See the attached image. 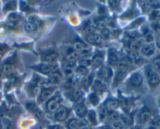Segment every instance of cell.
I'll list each match as a JSON object with an SVG mask.
<instances>
[{"mask_svg": "<svg viewBox=\"0 0 160 129\" xmlns=\"http://www.w3.org/2000/svg\"><path fill=\"white\" fill-rule=\"evenodd\" d=\"M145 72H146V76H147L148 83L149 84L151 87H156L160 83L159 77L158 76L157 73L155 72L154 68L152 66H148L145 68Z\"/></svg>", "mask_w": 160, "mask_h": 129, "instance_id": "obj_1", "label": "cell"}, {"mask_svg": "<svg viewBox=\"0 0 160 129\" xmlns=\"http://www.w3.org/2000/svg\"><path fill=\"white\" fill-rule=\"evenodd\" d=\"M70 111L67 108L60 107L55 113V119L58 121H63L68 117Z\"/></svg>", "mask_w": 160, "mask_h": 129, "instance_id": "obj_2", "label": "cell"}, {"mask_svg": "<svg viewBox=\"0 0 160 129\" xmlns=\"http://www.w3.org/2000/svg\"><path fill=\"white\" fill-rule=\"evenodd\" d=\"M39 70L41 72H42L44 74H54L56 73L58 68L57 66L52 64H42L39 66Z\"/></svg>", "mask_w": 160, "mask_h": 129, "instance_id": "obj_3", "label": "cell"}, {"mask_svg": "<svg viewBox=\"0 0 160 129\" xmlns=\"http://www.w3.org/2000/svg\"><path fill=\"white\" fill-rule=\"evenodd\" d=\"M97 76L100 80H107L112 76V70L108 67H101L97 72Z\"/></svg>", "mask_w": 160, "mask_h": 129, "instance_id": "obj_4", "label": "cell"}, {"mask_svg": "<svg viewBox=\"0 0 160 129\" xmlns=\"http://www.w3.org/2000/svg\"><path fill=\"white\" fill-rule=\"evenodd\" d=\"M108 61L110 66H117L120 59H119V56H118L117 51H116L115 49L111 48L109 50V55H108Z\"/></svg>", "mask_w": 160, "mask_h": 129, "instance_id": "obj_5", "label": "cell"}, {"mask_svg": "<svg viewBox=\"0 0 160 129\" xmlns=\"http://www.w3.org/2000/svg\"><path fill=\"white\" fill-rule=\"evenodd\" d=\"M60 107V104L55 98H52L48 100L47 104H46V109L50 113H56V110Z\"/></svg>", "mask_w": 160, "mask_h": 129, "instance_id": "obj_6", "label": "cell"}, {"mask_svg": "<svg viewBox=\"0 0 160 129\" xmlns=\"http://www.w3.org/2000/svg\"><path fill=\"white\" fill-rule=\"evenodd\" d=\"M143 78L139 73H134L130 79V85L134 87H139L142 84Z\"/></svg>", "mask_w": 160, "mask_h": 129, "instance_id": "obj_7", "label": "cell"}, {"mask_svg": "<svg viewBox=\"0 0 160 129\" xmlns=\"http://www.w3.org/2000/svg\"><path fill=\"white\" fill-rule=\"evenodd\" d=\"M127 59L128 61H130L131 63L138 64L141 61V58L135 51H127Z\"/></svg>", "mask_w": 160, "mask_h": 129, "instance_id": "obj_8", "label": "cell"}, {"mask_svg": "<svg viewBox=\"0 0 160 129\" xmlns=\"http://www.w3.org/2000/svg\"><path fill=\"white\" fill-rule=\"evenodd\" d=\"M86 40L89 44L93 45H98L102 43V38H101L100 35L95 34L88 35L87 37H86Z\"/></svg>", "mask_w": 160, "mask_h": 129, "instance_id": "obj_9", "label": "cell"}, {"mask_svg": "<svg viewBox=\"0 0 160 129\" xmlns=\"http://www.w3.org/2000/svg\"><path fill=\"white\" fill-rule=\"evenodd\" d=\"M119 104H120V103H119L117 99H109L105 102L104 106L109 111V110H115L116 109H117L118 107H119Z\"/></svg>", "mask_w": 160, "mask_h": 129, "instance_id": "obj_10", "label": "cell"}, {"mask_svg": "<svg viewBox=\"0 0 160 129\" xmlns=\"http://www.w3.org/2000/svg\"><path fill=\"white\" fill-rule=\"evenodd\" d=\"M139 120L142 123L149 122L152 120V114L149 110H144L139 115Z\"/></svg>", "mask_w": 160, "mask_h": 129, "instance_id": "obj_11", "label": "cell"}, {"mask_svg": "<svg viewBox=\"0 0 160 129\" xmlns=\"http://www.w3.org/2000/svg\"><path fill=\"white\" fill-rule=\"evenodd\" d=\"M141 53L145 56H151L155 53V47L153 45L148 44L141 47Z\"/></svg>", "mask_w": 160, "mask_h": 129, "instance_id": "obj_12", "label": "cell"}, {"mask_svg": "<svg viewBox=\"0 0 160 129\" xmlns=\"http://www.w3.org/2000/svg\"><path fill=\"white\" fill-rule=\"evenodd\" d=\"M92 89H94L95 92H103L105 89V84L103 81L97 79L92 84Z\"/></svg>", "mask_w": 160, "mask_h": 129, "instance_id": "obj_13", "label": "cell"}, {"mask_svg": "<svg viewBox=\"0 0 160 129\" xmlns=\"http://www.w3.org/2000/svg\"><path fill=\"white\" fill-rule=\"evenodd\" d=\"M75 113L77 114V115L80 117H83L87 114V108L84 106V104H78L77 106L75 107Z\"/></svg>", "mask_w": 160, "mask_h": 129, "instance_id": "obj_14", "label": "cell"}, {"mask_svg": "<svg viewBox=\"0 0 160 129\" xmlns=\"http://www.w3.org/2000/svg\"><path fill=\"white\" fill-rule=\"evenodd\" d=\"M73 46L75 51H79V52H81V51H85V50L88 49L87 45H86L85 43H84L83 41H81V40L75 41Z\"/></svg>", "mask_w": 160, "mask_h": 129, "instance_id": "obj_15", "label": "cell"}, {"mask_svg": "<svg viewBox=\"0 0 160 129\" xmlns=\"http://www.w3.org/2000/svg\"><path fill=\"white\" fill-rule=\"evenodd\" d=\"M79 58V54L77 51H71L66 53V61L70 63H74V61Z\"/></svg>", "mask_w": 160, "mask_h": 129, "instance_id": "obj_16", "label": "cell"}, {"mask_svg": "<svg viewBox=\"0 0 160 129\" xmlns=\"http://www.w3.org/2000/svg\"><path fill=\"white\" fill-rule=\"evenodd\" d=\"M52 93H53V89H43L42 91L41 92L39 99H40L41 101H45L52 95Z\"/></svg>", "mask_w": 160, "mask_h": 129, "instance_id": "obj_17", "label": "cell"}, {"mask_svg": "<svg viewBox=\"0 0 160 129\" xmlns=\"http://www.w3.org/2000/svg\"><path fill=\"white\" fill-rule=\"evenodd\" d=\"M103 62V54H102L101 52H98V53L96 54L95 55L93 58H92V63L95 66H100Z\"/></svg>", "mask_w": 160, "mask_h": 129, "instance_id": "obj_18", "label": "cell"}, {"mask_svg": "<svg viewBox=\"0 0 160 129\" xmlns=\"http://www.w3.org/2000/svg\"><path fill=\"white\" fill-rule=\"evenodd\" d=\"M128 47H129L130 51L137 52V51L140 49V48H141V44H140V42H139L138 40H131L129 41V43H128Z\"/></svg>", "mask_w": 160, "mask_h": 129, "instance_id": "obj_19", "label": "cell"}, {"mask_svg": "<svg viewBox=\"0 0 160 129\" xmlns=\"http://www.w3.org/2000/svg\"><path fill=\"white\" fill-rule=\"evenodd\" d=\"M120 120L121 121L122 124L127 125V126H130L132 125V117L129 115V114H123L120 116Z\"/></svg>", "mask_w": 160, "mask_h": 129, "instance_id": "obj_20", "label": "cell"}, {"mask_svg": "<svg viewBox=\"0 0 160 129\" xmlns=\"http://www.w3.org/2000/svg\"><path fill=\"white\" fill-rule=\"evenodd\" d=\"M81 126V121L77 119H72L67 124L68 129H79Z\"/></svg>", "mask_w": 160, "mask_h": 129, "instance_id": "obj_21", "label": "cell"}, {"mask_svg": "<svg viewBox=\"0 0 160 129\" xmlns=\"http://www.w3.org/2000/svg\"><path fill=\"white\" fill-rule=\"evenodd\" d=\"M128 68V61L127 59H121L117 65L118 71H121V72H127V70Z\"/></svg>", "mask_w": 160, "mask_h": 129, "instance_id": "obj_22", "label": "cell"}, {"mask_svg": "<svg viewBox=\"0 0 160 129\" xmlns=\"http://www.w3.org/2000/svg\"><path fill=\"white\" fill-rule=\"evenodd\" d=\"M57 54L55 53V52H50V53L47 54V55H45V61H47L49 64H52L54 63V62L57 60Z\"/></svg>", "mask_w": 160, "mask_h": 129, "instance_id": "obj_23", "label": "cell"}, {"mask_svg": "<svg viewBox=\"0 0 160 129\" xmlns=\"http://www.w3.org/2000/svg\"><path fill=\"white\" fill-rule=\"evenodd\" d=\"M72 99L75 102H80L83 98V93L81 90H74L71 94Z\"/></svg>", "mask_w": 160, "mask_h": 129, "instance_id": "obj_24", "label": "cell"}, {"mask_svg": "<svg viewBox=\"0 0 160 129\" xmlns=\"http://www.w3.org/2000/svg\"><path fill=\"white\" fill-rule=\"evenodd\" d=\"M144 38H145V41L148 43V44L152 43L154 40V35L152 34V32L150 31L148 29H147L144 32Z\"/></svg>", "mask_w": 160, "mask_h": 129, "instance_id": "obj_25", "label": "cell"}, {"mask_svg": "<svg viewBox=\"0 0 160 129\" xmlns=\"http://www.w3.org/2000/svg\"><path fill=\"white\" fill-rule=\"evenodd\" d=\"M95 30H96V28H95V23H88L85 25V27H84V30H85V32L88 34V35L94 34Z\"/></svg>", "mask_w": 160, "mask_h": 129, "instance_id": "obj_26", "label": "cell"}, {"mask_svg": "<svg viewBox=\"0 0 160 129\" xmlns=\"http://www.w3.org/2000/svg\"><path fill=\"white\" fill-rule=\"evenodd\" d=\"M80 60H90L91 61V54H90L89 49H87L85 51L80 52L79 54Z\"/></svg>", "mask_w": 160, "mask_h": 129, "instance_id": "obj_27", "label": "cell"}, {"mask_svg": "<svg viewBox=\"0 0 160 129\" xmlns=\"http://www.w3.org/2000/svg\"><path fill=\"white\" fill-rule=\"evenodd\" d=\"M108 115H109L108 110L105 107V106L101 107L100 109H99V117H100L101 121H103L105 118H106Z\"/></svg>", "mask_w": 160, "mask_h": 129, "instance_id": "obj_28", "label": "cell"}, {"mask_svg": "<svg viewBox=\"0 0 160 129\" xmlns=\"http://www.w3.org/2000/svg\"><path fill=\"white\" fill-rule=\"evenodd\" d=\"M95 28L98 29L99 30H103L104 28H105V20L102 18H99L98 20H96L95 22Z\"/></svg>", "mask_w": 160, "mask_h": 129, "instance_id": "obj_29", "label": "cell"}, {"mask_svg": "<svg viewBox=\"0 0 160 129\" xmlns=\"http://www.w3.org/2000/svg\"><path fill=\"white\" fill-rule=\"evenodd\" d=\"M125 75H126V72H121V71H118L117 70L116 74L115 76V79H114V83H115V84H117V83H120V81L123 79V78L125 76Z\"/></svg>", "mask_w": 160, "mask_h": 129, "instance_id": "obj_30", "label": "cell"}, {"mask_svg": "<svg viewBox=\"0 0 160 129\" xmlns=\"http://www.w3.org/2000/svg\"><path fill=\"white\" fill-rule=\"evenodd\" d=\"M108 120L110 123L114 122V121H117L118 120H120V114L118 113L112 112L111 114L108 115Z\"/></svg>", "mask_w": 160, "mask_h": 129, "instance_id": "obj_31", "label": "cell"}, {"mask_svg": "<svg viewBox=\"0 0 160 129\" xmlns=\"http://www.w3.org/2000/svg\"><path fill=\"white\" fill-rule=\"evenodd\" d=\"M109 128L110 129H124L123 124L120 121H114L109 124Z\"/></svg>", "mask_w": 160, "mask_h": 129, "instance_id": "obj_32", "label": "cell"}, {"mask_svg": "<svg viewBox=\"0 0 160 129\" xmlns=\"http://www.w3.org/2000/svg\"><path fill=\"white\" fill-rule=\"evenodd\" d=\"M153 68L160 74V57L156 58L153 61Z\"/></svg>", "mask_w": 160, "mask_h": 129, "instance_id": "obj_33", "label": "cell"}, {"mask_svg": "<svg viewBox=\"0 0 160 129\" xmlns=\"http://www.w3.org/2000/svg\"><path fill=\"white\" fill-rule=\"evenodd\" d=\"M60 80V78L59 75H57L56 73H54V74H52L51 78L49 79V82L52 84H57Z\"/></svg>", "mask_w": 160, "mask_h": 129, "instance_id": "obj_34", "label": "cell"}, {"mask_svg": "<svg viewBox=\"0 0 160 129\" xmlns=\"http://www.w3.org/2000/svg\"><path fill=\"white\" fill-rule=\"evenodd\" d=\"M77 72L81 76H86L88 73V69L84 66H80L78 68H77Z\"/></svg>", "mask_w": 160, "mask_h": 129, "instance_id": "obj_35", "label": "cell"}, {"mask_svg": "<svg viewBox=\"0 0 160 129\" xmlns=\"http://www.w3.org/2000/svg\"><path fill=\"white\" fill-rule=\"evenodd\" d=\"M36 28V26L34 25V24L31 23V22H28V23L25 24V30L28 32H33Z\"/></svg>", "mask_w": 160, "mask_h": 129, "instance_id": "obj_36", "label": "cell"}, {"mask_svg": "<svg viewBox=\"0 0 160 129\" xmlns=\"http://www.w3.org/2000/svg\"><path fill=\"white\" fill-rule=\"evenodd\" d=\"M88 120L90 121V122L93 124V125H95L96 124V115L95 114L94 111H90L88 113Z\"/></svg>", "mask_w": 160, "mask_h": 129, "instance_id": "obj_37", "label": "cell"}, {"mask_svg": "<svg viewBox=\"0 0 160 129\" xmlns=\"http://www.w3.org/2000/svg\"><path fill=\"white\" fill-rule=\"evenodd\" d=\"M127 35L128 36V37L131 39V40H136V38L138 37V34L135 30H130V31L127 32Z\"/></svg>", "mask_w": 160, "mask_h": 129, "instance_id": "obj_38", "label": "cell"}, {"mask_svg": "<svg viewBox=\"0 0 160 129\" xmlns=\"http://www.w3.org/2000/svg\"><path fill=\"white\" fill-rule=\"evenodd\" d=\"M89 100H90V102L92 103V104H93V105H96L97 103L98 102V98L95 93H92V94L90 95Z\"/></svg>", "mask_w": 160, "mask_h": 129, "instance_id": "obj_39", "label": "cell"}, {"mask_svg": "<svg viewBox=\"0 0 160 129\" xmlns=\"http://www.w3.org/2000/svg\"><path fill=\"white\" fill-rule=\"evenodd\" d=\"M100 33H101V38H102V37H103V38H105V39H106V38H109V30L107 29V28H104L103 30H100Z\"/></svg>", "mask_w": 160, "mask_h": 129, "instance_id": "obj_40", "label": "cell"}, {"mask_svg": "<svg viewBox=\"0 0 160 129\" xmlns=\"http://www.w3.org/2000/svg\"><path fill=\"white\" fill-rule=\"evenodd\" d=\"M150 7L155 10H157L158 9L160 8V2H158V1H152L151 3H149Z\"/></svg>", "mask_w": 160, "mask_h": 129, "instance_id": "obj_41", "label": "cell"}, {"mask_svg": "<svg viewBox=\"0 0 160 129\" xmlns=\"http://www.w3.org/2000/svg\"><path fill=\"white\" fill-rule=\"evenodd\" d=\"M160 17V13L159 12L158 10H154L152 11V13H151V17L150 18L153 20H156V19H158Z\"/></svg>", "mask_w": 160, "mask_h": 129, "instance_id": "obj_42", "label": "cell"}, {"mask_svg": "<svg viewBox=\"0 0 160 129\" xmlns=\"http://www.w3.org/2000/svg\"><path fill=\"white\" fill-rule=\"evenodd\" d=\"M82 84L85 88H88L90 85L92 84V80H91V77H87V78H84L82 81Z\"/></svg>", "mask_w": 160, "mask_h": 129, "instance_id": "obj_43", "label": "cell"}, {"mask_svg": "<svg viewBox=\"0 0 160 129\" xmlns=\"http://www.w3.org/2000/svg\"><path fill=\"white\" fill-rule=\"evenodd\" d=\"M27 108H28L29 110L32 111V112H33V111H36L37 110L36 106H35L34 104H32V103H29V104H27Z\"/></svg>", "mask_w": 160, "mask_h": 129, "instance_id": "obj_44", "label": "cell"}, {"mask_svg": "<svg viewBox=\"0 0 160 129\" xmlns=\"http://www.w3.org/2000/svg\"><path fill=\"white\" fill-rule=\"evenodd\" d=\"M152 125H154V128L160 127V117H156L152 120Z\"/></svg>", "mask_w": 160, "mask_h": 129, "instance_id": "obj_45", "label": "cell"}, {"mask_svg": "<svg viewBox=\"0 0 160 129\" xmlns=\"http://www.w3.org/2000/svg\"><path fill=\"white\" fill-rule=\"evenodd\" d=\"M11 70H12L11 65H9V64H6V65H4V66H3V72L9 73V72H11Z\"/></svg>", "mask_w": 160, "mask_h": 129, "instance_id": "obj_46", "label": "cell"}, {"mask_svg": "<svg viewBox=\"0 0 160 129\" xmlns=\"http://www.w3.org/2000/svg\"><path fill=\"white\" fill-rule=\"evenodd\" d=\"M153 27L157 33L160 34V21H156V23H154Z\"/></svg>", "mask_w": 160, "mask_h": 129, "instance_id": "obj_47", "label": "cell"}, {"mask_svg": "<svg viewBox=\"0 0 160 129\" xmlns=\"http://www.w3.org/2000/svg\"><path fill=\"white\" fill-rule=\"evenodd\" d=\"M7 49H8V48L6 45H0V54H3L4 52H6L7 51Z\"/></svg>", "mask_w": 160, "mask_h": 129, "instance_id": "obj_48", "label": "cell"}, {"mask_svg": "<svg viewBox=\"0 0 160 129\" xmlns=\"http://www.w3.org/2000/svg\"><path fill=\"white\" fill-rule=\"evenodd\" d=\"M9 19L11 20V23H13V22H16L18 19V16L15 15V14H13V15H10L9 17Z\"/></svg>", "mask_w": 160, "mask_h": 129, "instance_id": "obj_49", "label": "cell"}, {"mask_svg": "<svg viewBox=\"0 0 160 129\" xmlns=\"http://www.w3.org/2000/svg\"><path fill=\"white\" fill-rule=\"evenodd\" d=\"M118 6V2L116 1H112L110 2V6L113 9H115Z\"/></svg>", "mask_w": 160, "mask_h": 129, "instance_id": "obj_50", "label": "cell"}, {"mask_svg": "<svg viewBox=\"0 0 160 129\" xmlns=\"http://www.w3.org/2000/svg\"><path fill=\"white\" fill-rule=\"evenodd\" d=\"M156 44H157V46L160 48V35L157 38V41H156Z\"/></svg>", "mask_w": 160, "mask_h": 129, "instance_id": "obj_51", "label": "cell"}, {"mask_svg": "<svg viewBox=\"0 0 160 129\" xmlns=\"http://www.w3.org/2000/svg\"><path fill=\"white\" fill-rule=\"evenodd\" d=\"M79 129H92L90 127H88V126H86V125H83V126H81V128H80Z\"/></svg>", "mask_w": 160, "mask_h": 129, "instance_id": "obj_52", "label": "cell"}, {"mask_svg": "<svg viewBox=\"0 0 160 129\" xmlns=\"http://www.w3.org/2000/svg\"><path fill=\"white\" fill-rule=\"evenodd\" d=\"M148 129H156V128H155L154 127H151V128H148Z\"/></svg>", "mask_w": 160, "mask_h": 129, "instance_id": "obj_53", "label": "cell"}, {"mask_svg": "<svg viewBox=\"0 0 160 129\" xmlns=\"http://www.w3.org/2000/svg\"><path fill=\"white\" fill-rule=\"evenodd\" d=\"M130 129H139V128H130Z\"/></svg>", "mask_w": 160, "mask_h": 129, "instance_id": "obj_54", "label": "cell"}]
</instances>
